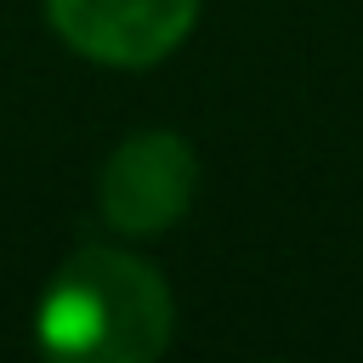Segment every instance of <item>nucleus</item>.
Returning <instances> with one entry per match:
<instances>
[{
  "label": "nucleus",
  "instance_id": "obj_1",
  "mask_svg": "<svg viewBox=\"0 0 363 363\" xmlns=\"http://www.w3.org/2000/svg\"><path fill=\"white\" fill-rule=\"evenodd\" d=\"M176 301L125 250H79L40 295V346L74 363H153L170 346Z\"/></svg>",
  "mask_w": 363,
  "mask_h": 363
},
{
  "label": "nucleus",
  "instance_id": "obj_2",
  "mask_svg": "<svg viewBox=\"0 0 363 363\" xmlns=\"http://www.w3.org/2000/svg\"><path fill=\"white\" fill-rule=\"evenodd\" d=\"M199 182V159L176 130H142L113 147L102 164V216L119 233H164L187 216Z\"/></svg>",
  "mask_w": 363,
  "mask_h": 363
},
{
  "label": "nucleus",
  "instance_id": "obj_3",
  "mask_svg": "<svg viewBox=\"0 0 363 363\" xmlns=\"http://www.w3.org/2000/svg\"><path fill=\"white\" fill-rule=\"evenodd\" d=\"M45 17L91 62L147 68L187 40L199 0H45Z\"/></svg>",
  "mask_w": 363,
  "mask_h": 363
}]
</instances>
